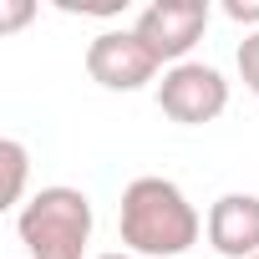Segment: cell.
<instances>
[{
  "instance_id": "8",
  "label": "cell",
  "mask_w": 259,
  "mask_h": 259,
  "mask_svg": "<svg viewBox=\"0 0 259 259\" xmlns=\"http://www.w3.org/2000/svg\"><path fill=\"white\" fill-rule=\"evenodd\" d=\"M234 61H239V81L259 97V31H249V36L239 41V56H234Z\"/></svg>"
},
{
  "instance_id": "12",
  "label": "cell",
  "mask_w": 259,
  "mask_h": 259,
  "mask_svg": "<svg viewBox=\"0 0 259 259\" xmlns=\"http://www.w3.org/2000/svg\"><path fill=\"white\" fill-rule=\"evenodd\" d=\"M254 259H259V254H254Z\"/></svg>"
},
{
  "instance_id": "5",
  "label": "cell",
  "mask_w": 259,
  "mask_h": 259,
  "mask_svg": "<svg viewBox=\"0 0 259 259\" xmlns=\"http://www.w3.org/2000/svg\"><path fill=\"white\" fill-rule=\"evenodd\" d=\"M163 71V61L148 51L138 31H102L87 41V76L107 92H138Z\"/></svg>"
},
{
  "instance_id": "6",
  "label": "cell",
  "mask_w": 259,
  "mask_h": 259,
  "mask_svg": "<svg viewBox=\"0 0 259 259\" xmlns=\"http://www.w3.org/2000/svg\"><path fill=\"white\" fill-rule=\"evenodd\" d=\"M203 234L224 259H254L259 254V193L213 198V208L203 219Z\"/></svg>"
},
{
  "instance_id": "2",
  "label": "cell",
  "mask_w": 259,
  "mask_h": 259,
  "mask_svg": "<svg viewBox=\"0 0 259 259\" xmlns=\"http://www.w3.org/2000/svg\"><path fill=\"white\" fill-rule=\"evenodd\" d=\"M92 198L71 183L36 188L26 208L16 213V234L26 244V259H87L92 244Z\"/></svg>"
},
{
  "instance_id": "4",
  "label": "cell",
  "mask_w": 259,
  "mask_h": 259,
  "mask_svg": "<svg viewBox=\"0 0 259 259\" xmlns=\"http://www.w3.org/2000/svg\"><path fill=\"white\" fill-rule=\"evenodd\" d=\"M208 0H153V6H143L138 11V36L148 41V51L163 61V71L168 66H183L188 61V51L203 41V31H208Z\"/></svg>"
},
{
  "instance_id": "10",
  "label": "cell",
  "mask_w": 259,
  "mask_h": 259,
  "mask_svg": "<svg viewBox=\"0 0 259 259\" xmlns=\"http://www.w3.org/2000/svg\"><path fill=\"white\" fill-rule=\"evenodd\" d=\"M224 16H229V21H239V26H259V0H229Z\"/></svg>"
},
{
  "instance_id": "3",
  "label": "cell",
  "mask_w": 259,
  "mask_h": 259,
  "mask_svg": "<svg viewBox=\"0 0 259 259\" xmlns=\"http://www.w3.org/2000/svg\"><path fill=\"white\" fill-rule=\"evenodd\" d=\"M158 107L163 117L183 122V127H203V122H219L229 112V81L219 66L208 61H183V66H168L163 81H158Z\"/></svg>"
},
{
  "instance_id": "1",
  "label": "cell",
  "mask_w": 259,
  "mask_h": 259,
  "mask_svg": "<svg viewBox=\"0 0 259 259\" xmlns=\"http://www.w3.org/2000/svg\"><path fill=\"white\" fill-rule=\"evenodd\" d=\"M117 234H122V249L138 259H173V254H188L198 244L203 219L173 178L148 173V178H133L122 188Z\"/></svg>"
},
{
  "instance_id": "11",
  "label": "cell",
  "mask_w": 259,
  "mask_h": 259,
  "mask_svg": "<svg viewBox=\"0 0 259 259\" xmlns=\"http://www.w3.org/2000/svg\"><path fill=\"white\" fill-rule=\"evenodd\" d=\"M97 259H138V254H127V249H112V254H97Z\"/></svg>"
},
{
  "instance_id": "9",
  "label": "cell",
  "mask_w": 259,
  "mask_h": 259,
  "mask_svg": "<svg viewBox=\"0 0 259 259\" xmlns=\"http://www.w3.org/2000/svg\"><path fill=\"white\" fill-rule=\"evenodd\" d=\"M31 16H36L31 0H11V6H0V31H16V26H26Z\"/></svg>"
},
{
  "instance_id": "7",
  "label": "cell",
  "mask_w": 259,
  "mask_h": 259,
  "mask_svg": "<svg viewBox=\"0 0 259 259\" xmlns=\"http://www.w3.org/2000/svg\"><path fill=\"white\" fill-rule=\"evenodd\" d=\"M0 168H6V208H26V173H31V153L21 138H6L0 143Z\"/></svg>"
}]
</instances>
